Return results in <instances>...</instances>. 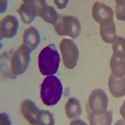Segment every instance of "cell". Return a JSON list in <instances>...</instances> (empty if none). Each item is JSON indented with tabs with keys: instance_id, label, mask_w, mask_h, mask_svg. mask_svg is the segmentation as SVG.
<instances>
[{
	"instance_id": "d6986e66",
	"label": "cell",
	"mask_w": 125,
	"mask_h": 125,
	"mask_svg": "<svg viewBox=\"0 0 125 125\" xmlns=\"http://www.w3.org/2000/svg\"><path fill=\"white\" fill-rule=\"evenodd\" d=\"M39 125H55V119H54L53 113L49 110H41Z\"/></svg>"
},
{
	"instance_id": "6da1fadb",
	"label": "cell",
	"mask_w": 125,
	"mask_h": 125,
	"mask_svg": "<svg viewBox=\"0 0 125 125\" xmlns=\"http://www.w3.org/2000/svg\"><path fill=\"white\" fill-rule=\"evenodd\" d=\"M62 95V84L58 76H45L41 83L40 96L41 101L48 106H55Z\"/></svg>"
},
{
	"instance_id": "8992f818",
	"label": "cell",
	"mask_w": 125,
	"mask_h": 125,
	"mask_svg": "<svg viewBox=\"0 0 125 125\" xmlns=\"http://www.w3.org/2000/svg\"><path fill=\"white\" fill-rule=\"evenodd\" d=\"M89 110L95 115H101L108 111V95L103 89L91 91L89 96Z\"/></svg>"
},
{
	"instance_id": "ba28073f",
	"label": "cell",
	"mask_w": 125,
	"mask_h": 125,
	"mask_svg": "<svg viewBox=\"0 0 125 125\" xmlns=\"http://www.w3.org/2000/svg\"><path fill=\"white\" fill-rule=\"evenodd\" d=\"M21 113H23L24 118L31 125H39V119H40L41 110L33 100L26 99L21 103Z\"/></svg>"
},
{
	"instance_id": "8fae6325",
	"label": "cell",
	"mask_w": 125,
	"mask_h": 125,
	"mask_svg": "<svg viewBox=\"0 0 125 125\" xmlns=\"http://www.w3.org/2000/svg\"><path fill=\"white\" fill-rule=\"evenodd\" d=\"M38 15L43 20H45L46 23L54 24V25L56 24L59 19V15L55 11V9L48 5V3L44 1V0H39L38 1Z\"/></svg>"
},
{
	"instance_id": "5b68a950",
	"label": "cell",
	"mask_w": 125,
	"mask_h": 125,
	"mask_svg": "<svg viewBox=\"0 0 125 125\" xmlns=\"http://www.w3.org/2000/svg\"><path fill=\"white\" fill-rule=\"evenodd\" d=\"M30 64V50L21 45L11 56L10 61V68H11V74L13 75H21L28 70Z\"/></svg>"
},
{
	"instance_id": "7c38bea8",
	"label": "cell",
	"mask_w": 125,
	"mask_h": 125,
	"mask_svg": "<svg viewBox=\"0 0 125 125\" xmlns=\"http://www.w3.org/2000/svg\"><path fill=\"white\" fill-rule=\"evenodd\" d=\"M109 90L115 98H123L125 95V76H116L111 74L109 76Z\"/></svg>"
},
{
	"instance_id": "603a6c76",
	"label": "cell",
	"mask_w": 125,
	"mask_h": 125,
	"mask_svg": "<svg viewBox=\"0 0 125 125\" xmlns=\"http://www.w3.org/2000/svg\"><path fill=\"white\" fill-rule=\"evenodd\" d=\"M69 125H88V124L81 119H75V120H71Z\"/></svg>"
},
{
	"instance_id": "9a60e30c",
	"label": "cell",
	"mask_w": 125,
	"mask_h": 125,
	"mask_svg": "<svg viewBox=\"0 0 125 125\" xmlns=\"http://www.w3.org/2000/svg\"><path fill=\"white\" fill-rule=\"evenodd\" d=\"M100 35L101 39L108 44H113V41L116 38V28L114 23L110 24H105L100 26Z\"/></svg>"
},
{
	"instance_id": "5bb4252c",
	"label": "cell",
	"mask_w": 125,
	"mask_h": 125,
	"mask_svg": "<svg viewBox=\"0 0 125 125\" xmlns=\"http://www.w3.org/2000/svg\"><path fill=\"white\" fill-rule=\"evenodd\" d=\"M65 113H66V116L71 120H75L79 119V116L81 115L83 109H81V104L79 101V99L76 98H70L66 101V105H65Z\"/></svg>"
},
{
	"instance_id": "7a4b0ae2",
	"label": "cell",
	"mask_w": 125,
	"mask_h": 125,
	"mask_svg": "<svg viewBox=\"0 0 125 125\" xmlns=\"http://www.w3.org/2000/svg\"><path fill=\"white\" fill-rule=\"evenodd\" d=\"M39 70L43 75L51 76L55 75L59 70L60 64V55L58 53V49L54 44H50L45 46L39 54Z\"/></svg>"
},
{
	"instance_id": "d4e9b609",
	"label": "cell",
	"mask_w": 125,
	"mask_h": 125,
	"mask_svg": "<svg viewBox=\"0 0 125 125\" xmlns=\"http://www.w3.org/2000/svg\"><path fill=\"white\" fill-rule=\"evenodd\" d=\"M115 125H125V121H124V120H118V121L115 123Z\"/></svg>"
},
{
	"instance_id": "9c48e42d",
	"label": "cell",
	"mask_w": 125,
	"mask_h": 125,
	"mask_svg": "<svg viewBox=\"0 0 125 125\" xmlns=\"http://www.w3.org/2000/svg\"><path fill=\"white\" fill-rule=\"evenodd\" d=\"M18 14L25 24L33 23V20L38 16V1L34 0H24L23 4L18 9Z\"/></svg>"
},
{
	"instance_id": "7402d4cb",
	"label": "cell",
	"mask_w": 125,
	"mask_h": 125,
	"mask_svg": "<svg viewBox=\"0 0 125 125\" xmlns=\"http://www.w3.org/2000/svg\"><path fill=\"white\" fill-rule=\"evenodd\" d=\"M54 3H55V5H56L59 9H64V8L68 5V3H69V1H68V0H62V1H59V0H55Z\"/></svg>"
},
{
	"instance_id": "cb8c5ba5",
	"label": "cell",
	"mask_w": 125,
	"mask_h": 125,
	"mask_svg": "<svg viewBox=\"0 0 125 125\" xmlns=\"http://www.w3.org/2000/svg\"><path fill=\"white\" fill-rule=\"evenodd\" d=\"M120 115L123 116V119L125 121V100H124V103L121 104V106H120Z\"/></svg>"
},
{
	"instance_id": "4fadbf2b",
	"label": "cell",
	"mask_w": 125,
	"mask_h": 125,
	"mask_svg": "<svg viewBox=\"0 0 125 125\" xmlns=\"http://www.w3.org/2000/svg\"><path fill=\"white\" fill-rule=\"evenodd\" d=\"M39 44H40V34H39L38 29L34 26L28 28L24 31V45L30 51H33Z\"/></svg>"
},
{
	"instance_id": "30bf717a",
	"label": "cell",
	"mask_w": 125,
	"mask_h": 125,
	"mask_svg": "<svg viewBox=\"0 0 125 125\" xmlns=\"http://www.w3.org/2000/svg\"><path fill=\"white\" fill-rule=\"evenodd\" d=\"M18 30H19V20L13 15L5 16L1 20V23H0V33H1V38L11 39L16 35Z\"/></svg>"
},
{
	"instance_id": "e0dca14e",
	"label": "cell",
	"mask_w": 125,
	"mask_h": 125,
	"mask_svg": "<svg viewBox=\"0 0 125 125\" xmlns=\"http://www.w3.org/2000/svg\"><path fill=\"white\" fill-rule=\"evenodd\" d=\"M89 123L90 125H111L113 123V113L106 111L101 115H95L93 113H89Z\"/></svg>"
},
{
	"instance_id": "44dd1931",
	"label": "cell",
	"mask_w": 125,
	"mask_h": 125,
	"mask_svg": "<svg viewBox=\"0 0 125 125\" xmlns=\"http://www.w3.org/2000/svg\"><path fill=\"white\" fill-rule=\"evenodd\" d=\"M0 125H11V119L6 113L0 114Z\"/></svg>"
},
{
	"instance_id": "ffe728a7",
	"label": "cell",
	"mask_w": 125,
	"mask_h": 125,
	"mask_svg": "<svg viewBox=\"0 0 125 125\" xmlns=\"http://www.w3.org/2000/svg\"><path fill=\"white\" fill-rule=\"evenodd\" d=\"M115 6V15L119 20L125 21V0H116Z\"/></svg>"
},
{
	"instance_id": "2e32d148",
	"label": "cell",
	"mask_w": 125,
	"mask_h": 125,
	"mask_svg": "<svg viewBox=\"0 0 125 125\" xmlns=\"http://www.w3.org/2000/svg\"><path fill=\"white\" fill-rule=\"evenodd\" d=\"M110 69L111 73L116 76H125V58H119L113 55L110 59Z\"/></svg>"
},
{
	"instance_id": "277c9868",
	"label": "cell",
	"mask_w": 125,
	"mask_h": 125,
	"mask_svg": "<svg viewBox=\"0 0 125 125\" xmlns=\"http://www.w3.org/2000/svg\"><path fill=\"white\" fill-rule=\"evenodd\" d=\"M60 51L66 69H74L79 60V48L73 39H62L60 41Z\"/></svg>"
},
{
	"instance_id": "3957f363",
	"label": "cell",
	"mask_w": 125,
	"mask_h": 125,
	"mask_svg": "<svg viewBox=\"0 0 125 125\" xmlns=\"http://www.w3.org/2000/svg\"><path fill=\"white\" fill-rule=\"evenodd\" d=\"M54 29L58 35H69L70 38L75 39L80 34L81 24L79 19L75 16H59L56 24L54 25Z\"/></svg>"
},
{
	"instance_id": "ac0fdd59",
	"label": "cell",
	"mask_w": 125,
	"mask_h": 125,
	"mask_svg": "<svg viewBox=\"0 0 125 125\" xmlns=\"http://www.w3.org/2000/svg\"><path fill=\"white\" fill-rule=\"evenodd\" d=\"M113 51L114 55H116L119 58H125V38L116 36L115 40L113 41Z\"/></svg>"
},
{
	"instance_id": "52a82bcc",
	"label": "cell",
	"mask_w": 125,
	"mask_h": 125,
	"mask_svg": "<svg viewBox=\"0 0 125 125\" xmlns=\"http://www.w3.org/2000/svg\"><path fill=\"white\" fill-rule=\"evenodd\" d=\"M114 10L104 3L95 1L93 5V18L100 25L114 23Z\"/></svg>"
}]
</instances>
